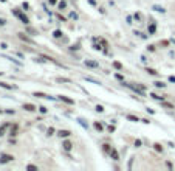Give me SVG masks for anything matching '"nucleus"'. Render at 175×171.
<instances>
[{
	"label": "nucleus",
	"instance_id": "20",
	"mask_svg": "<svg viewBox=\"0 0 175 171\" xmlns=\"http://www.w3.org/2000/svg\"><path fill=\"white\" fill-rule=\"evenodd\" d=\"M8 128H10V123H5L2 128H0V137H3V136H5V131H6Z\"/></svg>",
	"mask_w": 175,
	"mask_h": 171
},
{
	"label": "nucleus",
	"instance_id": "35",
	"mask_svg": "<svg viewBox=\"0 0 175 171\" xmlns=\"http://www.w3.org/2000/svg\"><path fill=\"white\" fill-rule=\"evenodd\" d=\"M37 111H39L40 114H47V112H48V109H47L45 106H39V107H37Z\"/></svg>",
	"mask_w": 175,
	"mask_h": 171
},
{
	"label": "nucleus",
	"instance_id": "29",
	"mask_svg": "<svg viewBox=\"0 0 175 171\" xmlns=\"http://www.w3.org/2000/svg\"><path fill=\"white\" fill-rule=\"evenodd\" d=\"M153 86H155V87H158V89H164V87H166V84L163 83V81H155Z\"/></svg>",
	"mask_w": 175,
	"mask_h": 171
},
{
	"label": "nucleus",
	"instance_id": "12",
	"mask_svg": "<svg viewBox=\"0 0 175 171\" xmlns=\"http://www.w3.org/2000/svg\"><path fill=\"white\" fill-rule=\"evenodd\" d=\"M17 132H19V124L14 123V124L11 126V129H10V136H11V137H16Z\"/></svg>",
	"mask_w": 175,
	"mask_h": 171
},
{
	"label": "nucleus",
	"instance_id": "51",
	"mask_svg": "<svg viewBox=\"0 0 175 171\" xmlns=\"http://www.w3.org/2000/svg\"><path fill=\"white\" fill-rule=\"evenodd\" d=\"M50 5H58V0H48Z\"/></svg>",
	"mask_w": 175,
	"mask_h": 171
},
{
	"label": "nucleus",
	"instance_id": "36",
	"mask_svg": "<svg viewBox=\"0 0 175 171\" xmlns=\"http://www.w3.org/2000/svg\"><path fill=\"white\" fill-rule=\"evenodd\" d=\"M54 132H56V129H54V128H51V126H50V128L47 129V136L50 137V136H53V134H54Z\"/></svg>",
	"mask_w": 175,
	"mask_h": 171
},
{
	"label": "nucleus",
	"instance_id": "31",
	"mask_svg": "<svg viewBox=\"0 0 175 171\" xmlns=\"http://www.w3.org/2000/svg\"><path fill=\"white\" fill-rule=\"evenodd\" d=\"M110 149H112V146H110L108 143H104V145H102V151L105 152V154H108V152H110Z\"/></svg>",
	"mask_w": 175,
	"mask_h": 171
},
{
	"label": "nucleus",
	"instance_id": "48",
	"mask_svg": "<svg viewBox=\"0 0 175 171\" xmlns=\"http://www.w3.org/2000/svg\"><path fill=\"white\" fill-rule=\"evenodd\" d=\"M141 121H143L144 124H150V120H149V118H143Z\"/></svg>",
	"mask_w": 175,
	"mask_h": 171
},
{
	"label": "nucleus",
	"instance_id": "30",
	"mask_svg": "<svg viewBox=\"0 0 175 171\" xmlns=\"http://www.w3.org/2000/svg\"><path fill=\"white\" fill-rule=\"evenodd\" d=\"M56 81H58V83H71V79H70V78H62V76L56 78Z\"/></svg>",
	"mask_w": 175,
	"mask_h": 171
},
{
	"label": "nucleus",
	"instance_id": "58",
	"mask_svg": "<svg viewBox=\"0 0 175 171\" xmlns=\"http://www.w3.org/2000/svg\"><path fill=\"white\" fill-rule=\"evenodd\" d=\"M141 62H147V58L146 56H141Z\"/></svg>",
	"mask_w": 175,
	"mask_h": 171
},
{
	"label": "nucleus",
	"instance_id": "5",
	"mask_svg": "<svg viewBox=\"0 0 175 171\" xmlns=\"http://www.w3.org/2000/svg\"><path fill=\"white\" fill-rule=\"evenodd\" d=\"M84 64H85V67H90V69H99V62L91 61V59H85Z\"/></svg>",
	"mask_w": 175,
	"mask_h": 171
},
{
	"label": "nucleus",
	"instance_id": "16",
	"mask_svg": "<svg viewBox=\"0 0 175 171\" xmlns=\"http://www.w3.org/2000/svg\"><path fill=\"white\" fill-rule=\"evenodd\" d=\"M126 118L129 120V121H133V123H136V121H141L140 118H138L136 115H132V114H129V115H126Z\"/></svg>",
	"mask_w": 175,
	"mask_h": 171
},
{
	"label": "nucleus",
	"instance_id": "33",
	"mask_svg": "<svg viewBox=\"0 0 175 171\" xmlns=\"http://www.w3.org/2000/svg\"><path fill=\"white\" fill-rule=\"evenodd\" d=\"M6 59H10L11 62H14V64H17V66H22V62H20L19 59H14L13 56H6Z\"/></svg>",
	"mask_w": 175,
	"mask_h": 171
},
{
	"label": "nucleus",
	"instance_id": "26",
	"mask_svg": "<svg viewBox=\"0 0 175 171\" xmlns=\"http://www.w3.org/2000/svg\"><path fill=\"white\" fill-rule=\"evenodd\" d=\"M153 149L156 152H163V146H161V143H153Z\"/></svg>",
	"mask_w": 175,
	"mask_h": 171
},
{
	"label": "nucleus",
	"instance_id": "27",
	"mask_svg": "<svg viewBox=\"0 0 175 171\" xmlns=\"http://www.w3.org/2000/svg\"><path fill=\"white\" fill-rule=\"evenodd\" d=\"M113 67H115L116 70H123V69H124V66L121 64V62H118V61H113Z\"/></svg>",
	"mask_w": 175,
	"mask_h": 171
},
{
	"label": "nucleus",
	"instance_id": "54",
	"mask_svg": "<svg viewBox=\"0 0 175 171\" xmlns=\"http://www.w3.org/2000/svg\"><path fill=\"white\" fill-rule=\"evenodd\" d=\"M88 3L93 5V6H96V0H88Z\"/></svg>",
	"mask_w": 175,
	"mask_h": 171
},
{
	"label": "nucleus",
	"instance_id": "49",
	"mask_svg": "<svg viewBox=\"0 0 175 171\" xmlns=\"http://www.w3.org/2000/svg\"><path fill=\"white\" fill-rule=\"evenodd\" d=\"M0 48H3V50H6V48H8V45H6V44H5V42H2V44H0Z\"/></svg>",
	"mask_w": 175,
	"mask_h": 171
},
{
	"label": "nucleus",
	"instance_id": "25",
	"mask_svg": "<svg viewBox=\"0 0 175 171\" xmlns=\"http://www.w3.org/2000/svg\"><path fill=\"white\" fill-rule=\"evenodd\" d=\"M150 96L153 98V100H156V101H164V98H166V96H160L156 93H150Z\"/></svg>",
	"mask_w": 175,
	"mask_h": 171
},
{
	"label": "nucleus",
	"instance_id": "59",
	"mask_svg": "<svg viewBox=\"0 0 175 171\" xmlns=\"http://www.w3.org/2000/svg\"><path fill=\"white\" fill-rule=\"evenodd\" d=\"M0 2H2V3H5V2H6V0H0Z\"/></svg>",
	"mask_w": 175,
	"mask_h": 171
},
{
	"label": "nucleus",
	"instance_id": "46",
	"mask_svg": "<svg viewBox=\"0 0 175 171\" xmlns=\"http://www.w3.org/2000/svg\"><path fill=\"white\" fill-rule=\"evenodd\" d=\"M79 48H81L79 44H76V45H71V47H70V50H79Z\"/></svg>",
	"mask_w": 175,
	"mask_h": 171
},
{
	"label": "nucleus",
	"instance_id": "4",
	"mask_svg": "<svg viewBox=\"0 0 175 171\" xmlns=\"http://www.w3.org/2000/svg\"><path fill=\"white\" fill-rule=\"evenodd\" d=\"M13 160H14V156H11V154H2V156H0V165L8 163V162H13Z\"/></svg>",
	"mask_w": 175,
	"mask_h": 171
},
{
	"label": "nucleus",
	"instance_id": "56",
	"mask_svg": "<svg viewBox=\"0 0 175 171\" xmlns=\"http://www.w3.org/2000/svg\"><path fill=\"white\" fill-rule=\"evenodd\" d=\"M6 23V20L5 19H2V17H0V26H2V25H5Z\"/></svg>",
	"mask_w": 175,
	"mask_h": 171
},
{
	"label": "nucleus",
	"instance_id": "17",
	"mask_svg": "<svg viewBox=\"0 0 175 171\" xmlns=\"http://www.w3.org/2000/svg\"><path fill=\"white\" fill-rule=\"evenodd\" d=\"M147 31H149V36H152V34H155V31H156V25L152 22L150 25H149V28H147Z\"/></svg>",
	"mask_w": 175,
	"mask_h": 171
},
{
	"label": "nucleus",
	"instance_id": "38",
	"mask_svg": "<svg viewBox=\"0 0 175 171\" xmlns=\"http://www.w3.org/2000/svg\"><path fill=\"white\" fill-rule=\"evenodd\" d=\"M115 78H116L118 81H121V83H123V81H124V76H123L121 73H115Z\"/></svg>",
	"mask_w": 175,
	"mask_h": 171
},
{
	"label": "nucleus",
	"instance_id": "60",
	"mask_svg": "<svg viewBox=\"0 0 175 171\" xmlns=\"http://www.w3.org/2000/svg\"><path fill=\"white\" fill-rule=\"evenodd\" d=\"M0 76H2V72H0Z\"/></svg>",
	"mask_w": 175,
	"mask_h": 171
},
{
	"label": "nucleus",
	"instance_id": "42",
	"mask_svg": "<svg viewBox=\"0 0 175 171\" xmlns=\"http://www.w3.org/2000/svg\"><path fill=\"white\" fill-rule=\"evenodd\" d=\"M22 8H23V10H30V3L28 2H23L22 3Z\"/></svg>",
	"mask_w": 175,
	"mask_h": 171
},
{
	"label": "nucleus",
	"instance_id": "44",
	"mask_svg": "<svg viewBox=\"0 0 175 171\" xmlns=\"http://www.w3.org/2000/svg\"><path fill=\"white\" fill-rule=\"evenodd\" d=\"M56 17H58L59 20H62V22H65V20H67V19H65V17H64L62 14H56Z\"/></svg>",
	"mask_w": 175,
	"mask_h": 171
},
{
	"label": "nucleus",
	"instance_id": "28",
	"mask_svg": "<svg viewBox=\"0 0 175 171\" xmlns=\"http://www.w3.org/2000/svg\"><path fill=\"white\" fill-rule=\"evenodd\" d=\"M84 79H85V81H88V83H93V84H101L98 79H95V78H90V76H84Z\"/></svg>",
	"mask_w": 175,
	"mask_h": 171
},
{
	"label": "nucleus",
	"instance_id": "34",
	"mask_svg": "<svg viewBox=\"0 0 175 171\" xmlns=\"http://www.w3.org/2000/svg\"><path fill=\"white\" fill-rule=\"evenodd\" d=\"M169 44H171V41H168V39L160 41V47H169Z\"/></svg>",
	"mask_w": 175,
	"mask_h": 171
},
{
	"label": "nucleus",
	"instance_id": "50",
	"mask_svg": "<svg viewBox=\"0 0 175 171\" xmlns=\"http://www.w3.org/2000/svg\"><path fill=\"white\" fill-rule=\"evenodd\" d=\"M147 50H149V51H155L156 48H155V45H149V47H147Z\"/></svg>",
	"mask_w": 175,
	"mask_h": 171
},
{
	"label": "nucleus",
	"instance_id": "3",
	"mask_svg": "<svg viewBox=\"0 0 175 171\" xmlns=\"http://www.w3.org/2000/svg\"><path fill=\"white\" fill-rule=\"evenodd\" d=\"M33 96H36V98H45V100H51V101L56 100L54 96H50V95L43 93V92H33Z\"/></svg>",
	"mask_w": 175,
	"mask_h": 171
},
{
	"label": "nucleus",
	"instance_id": "21",
	"mask_svg": "<svg viewBox=\"0 0 175 171\" xmlns=\"http://www.w3.org/2000/svg\"><path fill=\"white\" fill-rule=\"evenodd\" d=\"M161 103V107H166V109H174V104L168 103V101H160Z\"/></svg>",
	"mask_w": 175,
	"mask_h": 171
},
{
	"label": "nucleus",
	"instance_id": "1",
	"mask_svg": "<svg viewBox=\"0 0 175 171\" xmlns=\"http://www.w3.org/2000/svg\"><path fill=\"white\" fill-rule=\"evenodd\" d=\"M13 14L17 17V19H20V20H22V23H25V25H28V23H30V19H28V17H26V16L19 10V8H14V10H13Z\"/></svg>",
	"mask_w": 175,
	"mask_h": 171
},
{
	"label": "nucleus",
	"instance_id": "14",
	"mask_svg": "<svg viewBox=\"0 0 175 171\" xmlns=\"http://www.w3.org/2000/svg\"><path fill=\"white\" fill-rule=\"evenodd\" d=\"M93 128H95L98 132H102V131H104V124L99 123V121H95V123H93Z\"/></svg>",
	"mask_w": 175,
	"mask_h": 171
},
{
	"label": "nucleus",
	"instance_id": "37",
	"mask_svg": "<svg viewBox=\"0 0 175 171\" xmlns=\"http://www.w3.org/2000/svg\"><path fill=\"white\" fill-rule=\"evenodd\" d=\"M115 129H116V128H115V124H108V126H107V131H108L110 134L115 132Z\"/></svg>",
	"mask_w": 175,
	"mask_h": 171
},
{
	"label": "nucleus",
	"instance_id": "8",
	"mask_svg": "<svg viewBox=\"0 0 175 171\" xmlns=\"http://www.w3.org/2000/svg\"><path fill=\"white\" fill-rule=\"evenodd\" d=\"M17 36H19L20 41H23V42H26V44H33V45H34V41H33L31 38H28V36H25V33H19Z\"/></svg>",
	"mask_w": 175,
	"mask_h": 171
},
{
	"label": "nucleus",
	"instance_id": "23",
	"mask_svg": "<svg viewBox=\"0 0 175 171\" xmlns=\"http://www.w3.org/2000/svg\"><path fill=\"white\" fill-rule=\"evenodd\" d=\"M133 20L141 22V20H143V14H141V13H135V14H133Z\"/></svg>",
	"mask_w": 175,
	"mask_h": 171
},
{
	"label": "nucleus",
	"instance_id": "10",
	"mask_svg": "<svg viewBox=\"0 0 175 171\" xmlns=\"http://www.w3.org/2000/svg\"><path fill=\"white\" fill-rule=\"evenodd\" d=\"M108 156H110V159H112V160H119V152H118L115 148H112V149H110Z\"/></svg>",
	"mask_w": 175,
	"mask_h": 171
},
{
	"label": "nucleus",
	"instance_id": "47",
	"mask_svg": "<svg viewBox=\"0 0 175 171\" xmlns=\"http://www.w3.org/2000/svg\"><path fill=\"white\" fill-rule=\"evenodd\" d=\"M146 111L149 114H155V109H152V107H146Z\"/></svg>",
	"mask_w": 175,
	"mask_h": 171
},
{
	"label": "nucleus",
	"instance_id": "43",
	"mask_svg": "<svg viewBox=\"0 0 175 171\" xmlns=\"http://www.w3.org/2000/svg\"><path fill=\"white\" fill-rule=\"evenodd\" d=\"M96 112H104V106L98 104V106H96Z\"/></svg>",
	"mask_w": 175,
	"mask_h": 171
},
{
	"label": "nucleus",
	"instance_id": "6",
	"mask_svg": "<svg viewBox=\"0 0 175 171\" xmlns=\"http://www.w3.org/2000/svg\"><path fill=\"white\" fill-rule=\"evenodd\" d=\"M62 149L65 151V152H70V151L73 149V143H71L70 140H64V142H62Z\"/></svg>",
	"mask_w": 175,
	"mask_h": 171
},
{
	"label": "nucleus",
	"instance_id": "39",
	"mask_svg": "<svg viewBox=\"0 0 175 171\" xmlns=\"http://www.w3.org/2000/svg\"><path fill=\"white\" fill-rule=\"evenodd\" d=\"M126 20H127L129 25H132V23H133V16H127V19H126Z\"/></svg>",
	"mask_w": 175,
	"mask_h": 171
},
{
	"label": "nucleus",
	"instance_id": "52",
	"mask_svg": "<svg viewBox=\"0 0 175 171\" xmlns=\"http://www.w3.org/2000/svg\"><path fill=\"white\" fill-rule=\"evenodd\" d=\"M26 30H28V33H31V34H36V30L34 28H26Z\"/></svg>",
	"mask_w": 175,
	"mask_h": 171
},
{
	"label": "nucleus",
	"instance_id": "45",
	"mask_svg": "<svg viewBox=\"0 0 175 171\" xmlns=\"http://www.w3.org/2000/svg\"><path fill=\"white\" fill-rule=\"evenodd\" d=\"M141 145H143V142H141V140H135V146H136V148H140Z\"/></svg>",
	"mask_w": 175,
	"mask_h": 171
},
{
	"label": "nucleus",
	"instance_id": "53",
	"mask_svg": "<svg viewBox=\"0 0 175 171\" xmlns=\"http://www.w3.org/2000/svg\"><path fill=\"white\" fill-rule=\"evenodd\" d=\"M169 83H175V76H174V75L169 76Z\"/></svg>",
	"mask_w": 175,
	"mask_h": 171
},
{
	"label": "nucleus",
	"instance_id": "19",
	"mask_svg": "<svg viewBox=\"0 0 175 171\" xmlns=\"http://www.w3.org/2000/svg\"><path fill=\"white\" fill-rule=\"evenodd\" d=\"M146 72H147L149 75H152V76H158V72H156L155 69H152V67H147V69H146Z\"/></svg>",
	"mask_w": 175,
	"mask_h": 171
},
{
	"label": "nucleus",
	"instance_id": "32",
	"mask_svg": "<svg viewBox=\"0 0 175 171\" xmlns=\"http://www.w3.org/2000/svg\"><path fill=\"white\" fill-rule=\"evenodd\" d=\"M78 123L82 126V128H84V129H88V124L85 123V120H82V118H78Z\"/></svg>",
	"mask_w": 175,
	"mask_h": 171
},
{
	"label": "nucleus",
	"instance_id": "7",
	"mask_svg": "<svg viewBox=\"0 0 175 171\" xmlns=\"http://www.w3.org/2000/svg\"><path fill=\"white\" fill-rule=\"evenodd\" d=\"M58 136L61 139H68L71 136V131H68V129H61V131H58Z\"/></svg>",
	"mask_w": 175,
	"mask_h": 171
},
{
	"label": "nucleus",
	"instance_id": "57",
	"mask_svg": "<svg viewBox=\"0 0 175 171\" xmlns=\"http://www.w3.org/2000/svg\"><path fill=\"white\" fill-rule=\"evenodd\" d=\"M166 166H168L169 169H172V163H171V162H166Z\"/></svg>",
	"mask_w": 175,
	"mask_h": 171
},
{
	"label": "nucleus",
	"instance_id": "55",
	"mask_svg": "<svg viewBox=\"0 0 175 171\" xmlns=\"http://www.w3.org/2000/svg\"><path fill=\"white\" fill-rule=\"evenodd\" d=\"M6 114H10V115H14V111L13 109H8V111H5Z\"/></svg>",
	"mask_w": 175,
	"mask_h": 171
},
{
	"label": "nucleus",
	"instance_id": "24",
	"mask_svg": "<svg viewBox=\"0 0 175 171\" xmlns=\"http://www.w3.org/2000/svg\"><path fill=\"white\" fill-rule=\"evenodd\" d=\"M62 34H64V33H62L61 30H54V31H53V38L59 39V38H62Z\"/></svg>",
	"mask_w": 175,
	"mask_h": 171
},
{
	"label": "nucleus",
	"instance_id": "40",
	"mask_svg": "<svg viewBox=\"0 0 175 171\" xmlns=\"http://www.w3.org/2000/svg\"><path fill=\"white\" fill-rule=\"evenodd\" d=\"M70 19H71V20H76V19H78V14H76V13H70Z\"/></svg>",
	"mask_w": 175,
	"mask_h": 171
},
{
	"label": "nucleus",
	"instance_id": "41",
	"mask_svg": "<svg viewBox=\"0 0 175 171\" xmlns=\"http://www.w3.org/2000/svg\"><path fill=\"white\" fill-rule=\"evenodd\" d=\"M26 169H33V171H37L39 168L36 166V165H28V166H26Z\"/></svg>",
	"mask_w": 175,
	"mask_h": 171
},
{
	"label": "nucleus",
	"instance_id": "9",
	"mask_svg": "<svg viewBox=\"0 0 175 171\" xmlns=\"http://www.w3.org/2000/svg\"><path fill=\"white\" fill-rule=\"evenodd\" d=\"M22 107H23L25 111H28V112H36V111H37V106H34L31 103H25Z\"/></svg>",
	"mask_w": 175,
	"mask_h": 171
},
{
	"label": "nucleus",
	"instance_id": "18",
	"mask_svg": "<svg viewBox=\"0 0 175 171\" xmlns=\"http://www.w3.org/2000/svg\"><path fill=\"white\" fill-rule=\"evenodd\" d=\"M0 87L8 89V90H13V89H17L16 86H13V84H8V83H0Z\"/></svg>",
	"mask_w": 175,
	"mask_h": 171
},
{
	"label": "nucleus",
	"instance_id": "22",
	"mask_svg": "<svg viewBox=\"0 0 175 171\" xmlns=\"http://www.w3.org/2000/svg\"><path fill=\"white\" fill-rule=\"evenodd\" d=\"M58 8H59L61 11H62V10H65V8H67V2H65V0H61V2L58 3Z\"/></svg>",
	"mask_w": 175,
	"mask_h": 171
},
{
	"label": "nucleus",
	"instance_id": "2",
	"mask_svg": "<svg viewBox=\"0 0 175 171\" xmlns=\"http://www.w3.org/2000/svg\"><path fill=\"white\" fill-rule=\"evenodd\" d=\"M123 86L129 87V89H130V90H132L133 93H136L138 96H144V90H143V89H140L138 86H133V84H127V83H124V81H123Z\"/></svg>",
	"mask_w": 175,
	"mask_h": 171
},
{
	"label": "nucleus",
	"instance_id": "13",
	"mask_svg": "<svg viewBox=\"0 0 175 171\" xmlns=\"http://www.w3.org/2000/svg\"><path fill=\"white\" fill-rule=\"evenodd\" d=\"M99 42L102 44V51H104V53H108V42H107L104 38H99Z\"/></svg>",
	"mask_w": 175,
	"mask_h": 171
},
{
	"label": "nucleus",
	"instance_id": "11",
	"mask_svg": "<svg viewBox=\"0 0 175 171\" xmlns=\"http://www.w3.org/2000/svg\"><path fill=\"white\" fill-rule=\"evenodd\" d=\"M58 98H59L61 101L67 103V104H75V100H73V98H68V96H65V95H59Z\"/></svg>",
	"mask_w": 175,
	"mask_h": 171
},
{
	"label": "nucleus",
	"instance_id": "15",
	"mask_svg": "<svg viewBox=\"0 0 175 171\" xmlns=\"http://www.w3.org/2000/svg\"><path fill=\"white\" fill-rule=\"evenodd\" d=\"M152 10L153 11H156V13H161V14H164L166 13V10L163 6H160V5H152Z\"/></svg>",
	"mask_w": 175,
	"mask_h": 171
}]
</instances>
